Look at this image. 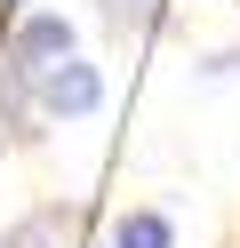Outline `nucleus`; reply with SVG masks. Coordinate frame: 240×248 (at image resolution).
<instances>
[{
  "label": "nucleus",
  "mask_w": 240,
  "mask_h": 248,
  "mask_svg": "<svg viewBox=\"0 0 240 248\" xmlns=\"http://www.w3.org/2000/svg\"><path fill=\"white\" fill-rule=\"evenodd\" d=\"M32 104H40L48 120H88L96 104H104V72L80 64V56H64V64H48L40 80H32Z\"/></svg>",
  "instance_id": "nucleus-1"
},
{
  "label": "nucleus",
  "mask_w": 240,
  "mask_h": 248,
  "mask_svg": "<svg viewBox=\"0 0 240 248\" xmlns=\"http://www.w3.org/2000/svg\"><path fill=\"white\" fill-rule=\"evenodd\" d=\"M112 248H176V224L160 208H120V224H112Z\"/></svg>",
  "instance_id": "nucleus-3"
},
{
  "label": "nucleus",
  "mask_w": 240,
  "mask_h": 248,
  "mask_svg": "<svg viewBox=\"0 0 240 248\" xmlns=\"http://www.w3.org/2000/svg\"><path fill=\"white\" fill-rule=\"evenodd\" d=\"M72 56V16H56V8H40V16H24L8 32V48H0V64H16L24 80H40L48 64H64Z\"/></svg>",
  "instance_id": "nucleus-2"
},
{
  "label": "nucleus",
  "mask_w": 240,
  "mask_h": 248,
  "mask_svg": "<svg viewBox=\"0 0 240 248\" xmlns=\"http://www.w3.org/2000/svg\"><path fill=\"white\" fill-rule=\"evenodd\" d=\"M104 8L112 32H144V24H160V0H96Z\"/></svg>",
  "instance_id": "nucleus-4"
},
{
  "label": "nucleus",
  "mask_w": 240,
  "mask_h": 248,
  "mask_svg": "<svg viewBox=\"0 0 240 248\" xmlns=\"http://www.w3.org/2000/svg\"><path fill=\"white\" fill-rule=\"evenodd\" d=\"M0 16H16V0H0Z\"/></svg>",
  "instance_id": "nucleus-5"
}]
</instances>
